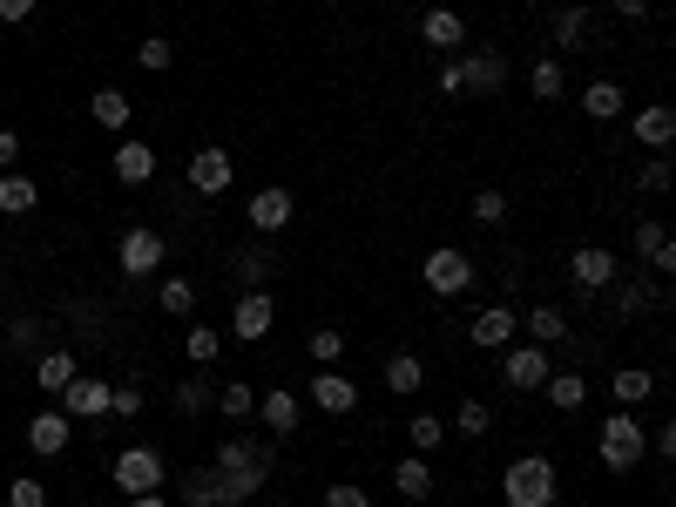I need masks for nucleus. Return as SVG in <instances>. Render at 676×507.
<instances>
[{"mask_svg":"<svg viewBox=\"0 0 676 507\" xmlns=\"http://www.w3.org/2000/svg\"><path fill=\"white\" fill-rule=\"evenodd\" d=\"M210 467L223 480V507H243V500H258L265 480L278 474V440L271 434H230V440H217Z\"/></svg>","mask_w":676,"mask_h":507,"instance_id":"f257e3e1","label":"nucleus"},{"mask_svg":"<svg viewBox=\"0 0 676 507\" xmlns=\"http://www.w3.org/2000/svg\"><path fill=\"white\" fill-rule=\"evenodd\" d=\"M561 480H555V460L548 454H521L500 467V507H555Z\"/></svg>","mask_w":676,"mask_h":507,"instance_id":"f03ea898","label":"nucleus"},{"mask_svg":"<svg viewBox=\"0 0 676 507\" xmlns=\"http://www.w3.org/2000/svg\"><path fill=\"white\" fill-rule=\"evenodd\" d=\"M596 454H603V467H609V474H636V467H643V454H649L643 419L616 406V412L603 419V434H596Z\"/></svg>","mask_w":676,"mask_h":507,"instance_id":"7ed1b4c3","label":"nucleus"},{"mask_svg":"<svg viewBox=\"0 0 676 507\" xmlns=\"http://www.w3.org/2000/svg\"><path fill=\"white\" fill-rule=\"evenodd\" d=\"M474 278H480V265L467 258V250H454V243H440V250L419 258V285H427L434 298H460V291H474Z\"/></svg>","mask_w":676,"mask_h":507,"instance_id":"20e7f679","label":"nucleus"},{"mask_svg":"<svg viewBox=\"0 0 676 507\" xmlns=\"http://www.w3.org/2000/svg\"><path fill=\"white\" fill-rule=\"evenodd\" d=\"M494 359H500V386H507V392H521V399H528V392H541V386H548V372H555L548 346H528V338L500 346Z\"/></svg>","mask_w":676,"mask_h":507,"instance_id":"39448f33","label":"nucleus"},{"mask_svg":"<svg viewBox=\"0 0 676 507\" xmlns=\"http://www.w3.org/2000/svg\"><path fill=\"white\" fill-rule=\"evenodd\" d=\"M616 271H623V258H616L609 243H581L575 258H568V278H575L581 305H588V298H603V291H616Z\"/></svg>","mask_w":676,"mask_h":507,"instance_id":"423d86ee","label":"nucleus"},{"mask_svg":"<svg viewBox=\"0 0 676 507\" xmlns=\"http://www.w3.org/2000/svg\"><path fill=\"white\" fill-rule=\"evenodd\" d=\"M109 474H116L122 500H129V494H162V480H169V460H162L156 447H122Z\"/></svg>","mask_w":676,"mask_h":507,"instance_id":"0eeeda50","label":"nucleus"},{"mask_svg":"<svg viewBox=\"0 0 676 507\" xmlns=\"http://www.w3.org/2000/svg\"><path fill=\"white\" fill-rule=\"evenodd\" d=\"M162 258H169V243H162V230H149V223L122 230V243H116L122 278H149V271H162Z\"/></svg>","mask_w":676,"mask_h":507,"instance_id":"6e6552de","label":"nucleus"},{"mask_svg":"<svg viewBox=\"0 0 676 507\" xmlns=\"http://www.w3.org/2000/svg\"><path fill=\"white\" fill-rule=\"evenodd\" d=\"M271 325H278V305H271V291H237V305H230V338H243V346H258V338H271Z\"/></svg>","mask_w":676,"mask_h":507,"instance_id":"1a4fd4ad","label":"nucleus"},{"mask_svg":"<svg viewBox=\"0 0 676 507\" xmlns=\"http://www.w3.org/2000/svg\"><path fill=\"white\" fill-rule=\"evenodd\" d=\"M190 190L197 197H223L230 183H237V162H230V149H217V142H203V149H190Z\"/></svg>","mask_w":676,"mask_h":507,"instance_id":"9d476101","label":"nucleus"},{"mask_svg":"<svg viewBox=\"0 0 676 507\" xmlns=\"http://www.w3.org/2000/svg\"><path fill=\"white\" fill-rule=\"evenodd\" d=\"M460 61V96H500L507 89V54L500 48H474V54H454Z\"/></svg>","mask_w":676,"mask_h":507,"instance_id":"9b49d317","label":"nucleus"},{"mask_svg":"<svg viewBox=\"0 0 676 507\" xmlns=\"http://www.w3.org/2000/svg\"><path fill=\"white\" fill-rule=\"evenodd\" d=\"M68 440H74V419H68L61 406H41V412L28 419V454H34V460H61Z\"/></svg>","mask_w":676,"mask_h":507,"instance_id":"f8f14e48","label":"nucleus"},{"mask_svg":"<svg viewBox=\"0 0 676 507\" xmlns=\"http://www.w3.org/2000/svg\"><path fill=\"white\" fill-rule=\"evenodd\" d=\"M243 217H250V230H258V237H271V230H285V223L298 217V197H291L285 183H265V190H250Z\"/></svg>","mask_w":676,"mask_h":507,"instance_id":"ddd939ff","label":"nucleus"},{"mask_svg":"<svg viewBox=\"0 0 676 507\" xmlns=\"http://www.w3.org/2000/svg\"><path fill=\"white\" fill-rule=\"evenodd\" d=\"M109 392H116V386H109L102 372H74V379L61 386V412H68V419H102V412H109Z\"/></svg>","mask_w":676,"mask_h":507,"instance_id":"4468645a","label":"nucleus"},{"mask_svg":"<svg viewBox=\"0 0 676 507\" xmlns=\"http://www.w3.org/2000/svg\"><path fill=\"white\" fill-rule=\"evenodd\" d=\"M548 34H555V48H561V54H588V48H603V41H596V14H588L581 0H568V8L548 21Z\"/></svg>","mask_w":676,"mask_h":507,"instance_id":"2eb2a0df","label":"nucleus"},{"mask_svg":"<svg viewBox=\"0 0 676 507\" xmlns=\"http://www.w3.org/2000/svg\"><path fill=\"white\" fill-rule=\"evenodd\" d=\"M515 338H521V311L515 305L474 311V352H500V346H515Z\"/></svg>","mask_w":676,"mask_h":507,"instance_id":"dca6fc26","label":"nucleus"},{"mask_svg":"<svg viewBox=\"0 0 676 507\" xmlns=\"http://www.w3.org/2000/svg\"><path fill=\"white\" fill-rule=\"evenodd\" d=\"M629 250L656 271V278H669L676 271V243H669V230L656 223V217H636V230H629Z\"/></svg>","mask_w":676,"mask_h":507,"instance_id":"f3484780","label":"nucleus"},{"mask_svg":"<svg viewBox=\"0 0 676 507\" xmlns=\"http://www.w3.org/2000/svg\"><path fill=\"white\" fill-rule=\"evenodd\" d=\"M298 419H305V399H298L291 386H271V392L258 399V427H265L271 440H285V434H298Z\"/></svg>","mask_w":676,"mask_h":507,"instance_id":"a211bd4d","label":"nucleus"},{"mask_svg":"<svg viewBox=\"0 0 676 507\" xmlns=\"http://www.w3.org/2000/svg\"><path fill=\"white\" fill-rule=\"evenodd\" d=\"M419 41H427V48L447 61V54H460V48H467V21H460L454 8H427V14H419Z\"/></svg>","mask_w":676,"mask_h":507,"instance_id":"6ab92c4d","label":"nucleus"},{"mask_svg":"<svg viewBox=\"0 0 676 507\" xmlns=\"http://www.w3.org/2000/svg\"><path fill=\"white\" fill-rule=\"evenodd\" d=\"M311 406L318 412H331V419H346V412H359V386L346 379V372H311Z\"/></svg>","mask_w":676,"mask_h":507,"instance_id":"aec40b11","label":"nucleus"},{"mask_svg":"<svg viewBox=\"0 0 676 507\" xmlns=\"http://www.w3.org/2000/svg\"><path fill=\"white\" fill-rule=\"evenodd\" d=\"M629 129H636V142H643L649 156H663V149L676 142V109H669V102H643Z\"/></svg>","mask_w":676,"mask_h":507,"instance_id":"412c9836","label":"nucleus"},{"mask_svg":"<svg viewBox=\"0 0 676 507\" xmlns=\"http://www.w3.org/2000/svg\"><path fill=\"white\" fill-rule=\"evenodd\" d=\"M392 487H399V500H434V487H440V474H434V460L427 454H406L399 467H392Z\"/></svg>","mask_w":676,"mask_h":507,"instance_id":"4be33fe9","label":"nucleus"},{"mask_svg":"<svg viewBox=\"0 0 676 507\" xmlns=\"http://www.w3.org/2000/svg\"><path fill=\"white\" fill-rule=\"evenodd\" d=\"M623 109H629V89H623V81H609V74H596V81L581 89V116H588V122H616Z\"/></svg>","mask_w":676,"mask_h":507,"instance_id":"5701e85b","label":"nucleus"},{"mask_svg":"<svg viewBox=\"0 0 676 507\" xmlns=\"http://www.w3.org/2000/svg\"><path fill=\"white\" fill-rule=\"evenodd\" d=\"M149 177H156V149H149V142H136V136H122V142H116V183L142 190Z\"/></svg>","mask_w":676,"mask_h":507,"instance_id":"b1692460","label":"nucleus"},{"mask_svg":"<svg viewBox=\"0 0 676 507\" xmlns=\"http://www.w3.org/2000/svg\"><path fill=\"white\" fill-rule=\"evenodd\" d=\"M521 331H528V346H561V338H568V311L561 305H535V311H521Z\"/></svg>","mask_w":676,"mask_h":507,"instance_id":"393cba45","label":"nucleus"},{"mask_svg":"<svg viewBox=\"0 0 676 507\" xmlns=\"http://www.w3.org/2000/svg\"><path fill=\"white\" fill-rule=\"evenodd\" d=\"M271 265H278L271 250L250 243V250H237V258H230V285H237V291H265V285H271Z\"/></svg>","mask_w":676,"mask_h":507,"instance_id":"a878e982","label":"nucleus"},{"mask_svg":"<svg viewBox=\"0 0 676 507\" xmlns=\"http://www.w3.org/2000/svg\"><path fill=\"white\" fill-rule=\"evenodd\" d=\"M609 392H616L623 412H636V406L656 392V372H649V366H616V372H609Z\"/></svg>","mask_w":676,"mask_h":507,"instance_id":"bb28decb","label":"nucleus"},{"mask_svg":"<svg viewBox=\"0 0 676 507\" xmlns=\"http://www.w3.org/2000/svg\"><path fill=\"white\" fill-rule=\"evenodd\" d=\"M663 305H669V291L649 285V278H636V285L616 291V318H649V311H663Z\"/></svg>","mask_w":676,"mask_h":507,"instance_id":"cd10ccee","label":"nucleus"},{"mask_svg":"<svg viewBox=\"0 0 676 507\" xmlns=\"http://www.w3.org/2000/svg\"><path fill=\"white\" fill-rule=\"evenodd\" d=\"M406 447L434 460V454L447 447V419H440V412H412V419H406Z\"/></svg>","mask_w":676,"mask_h":507,"instance_id":"c85d7f7f","label":"nucleus"},{"mask_svg":"<svg viewBox=\"0 0 676 507\" xmlns=\"http://www.w3.org/2000/svg\"><path fill=\"white\" fill-rule=\"evenodd\" d=\"M74 372H81V359H74L68 346H54V352H41V359H34V379H41V392H54V399H61V386H68Z\"/></svg>","mask_w":676,"mask_h":507,"instance_id":"c756f323","label":"nucleus"},{"mask_svg":"<svg viewBox=\"0 0 676 507\" xmlns=\"http://www.w3.org/2000/svg\"><path fill=\"white\" fill-rule=\"evenodd\" d=\"M210 406H217V386H210V366H197V372L177 386V412H183V419H203Z\"/></svg>","mask_w":676,"mask_h":507,"instance_id":"7c9ffc66","label":"nucleus"},{"mask_svg":"<svg viewBox=\"0 0 676 507\" xmlns=\"http://www.w3.org/2000/svg\"><path fill=\"white\" fill-rule=\"evenodd\" d=\"M41 203V183L34 177H14V169H8V177H0V217H28Z\"/></svg>","mask_w":676,"mask_h":507,"instance_id":"2f4dec72","label":"nucleus"},{"mask_svg":"<svg viewBox=\"0 0 676 507\" xmlns=\"http://www.w3.org/2000/svg\"><path fill=\"white\" fill-rule=\"evenodd\" d=\"M541 392H548L555 412H581V406H588V379H581V372H548Z\"/></svg>","mask_w":676,"mask_h":507,"instance_id":"473e14b6","label":"nucleus"},{"mask_svg":"<svg viewBox=\"0 0 676 507\" xmlns=\"http://www.w3.org/2000/svg\"><path fill=\"white\" fill-rule=\"evenodd\" d=\"M386 386H392L399 399H412L419 386H427V366H419V352H392V359H386Z\"/></svg>","mask_w":676,"mask_h":507,"instance_id":"72a5a7b5","label":"nucleus"},{"mask_svg":"<svg viewBox=\"0 0 676 507\" xmlns=\"http://www.w3.org/2000/svg\"><path fill=\"white\" fill-rule=\"evenodd\" d=\"M528 96H535V102H561V96H568V74H561V61H555V54L528 68Z\"/></svg>","mask_w":676,"mask_h":507,"instance_id":"f704fd0d","label":"nucleus"},{"mask_svg":"<svg viewBox=\"0 0 676 507\" xmlns=\"http://www.w3.org/2000/svg\"><path fill=\"white\" fill-rule=\"evenodd\" d=\"M177 494H183V507H223V480H217V467H210V474H203V467L183 474Z\"/></svg>","mask_w":676,"mask_h":507,"instance_id":"c9c22d12","label":"nucleus"},{"mask_svg":"<svg viewBox=\"0 0 676 507\" xmlns=\"http://www.w3.org/2000/svg\"><path fill=\"white\" fill-rule=\"evenodd\" d=\"M156 311H169V318H197V285H190V278H162Z\"/></svg>","mask_w":676,"mask_h":507,"instance_id":"e433bc0d","label":"nucleus"},{"mask_svg":"<svg viewBox=\"0 0 676 507\" xmlns=\"http://www.w3.org/2000/svg\"><path fill=\"white\" fill-rule=\"evenodd\" d=\"M183 352H190V366H217V352H223V331L197 318V325L183 331Z\"/></svg>","mask_w":676,"mask_h":507,"instance_id":"4c0bfd02","label":"nucleus"},{"mask_svg":"<svg viewBox=\"0 0 676 507\" xmlns=\"http://www.w3.org/2000/svg\"><path fill=\"white\" fill-rule=\"evenodd\" d=\"M89 109H96V129H116V136L129 129V96H122V89H96Z\"/></svg>","mask_w":676,"mask_h":507,"instance_id":"58836bf2","label":"nucleus"},{"mask_svg":"<svg viewBox=\"0 0 676 507\" xmlns=\"http://www.w3.org/2000/svg\"><path fill=\"white\" fill-rule=\"evenodd\" d=\"M494 427V406L487 399H460V412H454V434H467V440H480Z\"/></svg>","mask_w":676,"mask_h":507,"instance_id":"ea45409f","label":"nucleus"},{"mask_svg":"<svg viewBox=\"0 0 676 507\" xmlns=\"http://www.w3.org/2000/svg\"><path fill=\"white\" fill-rule=\"evenodd\" d=\"M217 412L223 419H250V412H258V392H250V386H217Z\"/></svg>","mask_w":676,"mask_h":507,"instance_id":"a19ab883","label":"nucleus"},{"mask_svg":"<svg viewBox=\"0 0 676 507\" xmlns=\"http://www.w3.org/2000/svg\"><path fill=\"white\" fill-rule=\"evenodd\" d=\"M169 61H177V48H169V41H156V34L136 41V68H142V74H169Z\"/></svg>","mask_w":676,"mask_h":507,"instance_id":"79ce46f5","label":"nucleus"},{"mask_svg":"<svg viewBox=\"0 0 676 507\" xmlns=\"http://www.w3.org/2000/svg\"><path fill=\"white\" fill-rule=\"evenodd\" d=\"M8 507H48V480L14 474V480H8Z\"/></svg>","mask_w":676,"mask_h":507,"instance_id":"37998d69","label":"nucleus"},{"mask_svg":"<svg viewBox=\"0 0 676 507\" xmlns=\"http://www.w3.org/2000/svg\"><path fill=\"white\" fill-rule=\"evenodd\" d=\"M305 352H311V359H318V366H331V359H338V352H346V331H331V325H318V331H311V338H305Z\"/></svg>","mask_w":676,"mask_h":507,"instance_id":"c03bdc74","label":"nucleus"},{"mask_svg":"<svg viewBox=\"0 0 676 507\" xmlns=\"http://www.w3.org/2000/svg\"><path fill=\"white\" fill-rule=\"evenodd\" d=\"M636 190H643V197H663V190H669V156H649V162L636 169Z\"/></svg>","mask_w":676,"mask_h":507,"instance_id":"a18cd8bd","label":"nucleus"},{"mask_svg":"<svg viewBox=\"0 0 676 507\" xmlns=\"http://www.w3.org/2000/svg\"><path fill=\"white\" fill-rule=\"evenodd\" d=\"M325 507H372V494H366L359 480H331V487H325Z\"/></svg>","mask_w":676,"mask_h":507,"instance_id":"49530a36","label":"nucleus"},{"mask_svg":"<svg viewBox=\"0 0 676 507\" xmlns=\"http://www.w3.org/2000/svg\"><path fill=\"white\" fill-rule=\"evenodd\" d=\"M474 223H507V197L500 190H474Z\"/></svg>","mask_w":676,"mask_h":507,"instance_id":"de8ad7c7","label":"nucleus"},{"mask_svg":"<svg viewBox=\"0 0 676 507\" xmlns=\"http://www.w3.org/2000/svg\"><path fill=\"white\" fill-rule=\"evenodd\" d=\"M109 412L116 419H142V386H116L109 392Z\"/></svg>","mask_w":676,"mask_h":507,"instance_id":"09e8293b","label":"nucleus"},{"mask_svg":"<svg viewBox=\"0 0 676 507\" xmlns=\"http://www.w3.org/2000/svg\"><path fill=\"white\" fill-rule=\"evenodd\" d=\"M8 346H21V352L41 346V318H14V325H8Z\"/></svg>","mask_w":676,"mask_h":507,"instance_id":"8fccbe9b","label":"nucleus"},{"mask_svg":"<svg viewBox=\"0 0 676 507\" xmlns=\"http://www.w3.org/2000/svg\"><path fill=\"white\" fill-rule=\"evenodd\" d=\"M34 8H41V0H0V21H8V28H21Z\"/></svg>","mask_w":676,"mask_h":507,"instance_id":"3c124183","label":"nucleus"},{"mask_svg":"<svg viewBox=\"0 0 676 507\" xmlns=\"http://www.w3.org/2000/svg\"><path fill=\"white\" fill-rule=\"evenodd\" d=\"M14 162H21V136H14V129H0V177H8Z\"/></svg>","mask_w":676,"mask_h":507,"instance_id":"603ef678","label":"nucleus"},{"mask_svg":"<svg viewBox=\"0 0 676 507\" xmlns=\"http://www.w3.org/2000/svg\"><path fill=\"white\" fill-rule=\"evenodd\" d=\"M649 454L669 460V454H676V427H656V434H649Z\"/></svg>","mask_w":676,"mask_h":507,"instance_id":"864d4df0","label":"nucleus"},{"mask_svg":"<svg viewBox=\"0 0 676 507\" xmlns=\"http://www.w3.org/2000/svg\"><path fill=\"white\" fill-rule=\"evenodd\" d=\"M609 14H616V21H643V14H649V0H609Z\"/></svg>","mask_w":676,"mask_h":507,"instance_id":"5fc2aeb1","label":"nucleus"},{"mask_svg":"<svg viewBox=\"0 0 676 507\" xmlns=\"http://www.w3.org/2000/svg\"><path fill=\"white\" fill-rule=\"evenodd\" d=\"M440 96H460V61H454V54L440 61Z\"/></svg>","mask_w":676,"mask_h":507,"instance_id":"6e6d98bb","label":"nucleus"},{"mask_svg":"<svg viewBox=\"0 0 676 507\" xmlns=\"http://www.w3.org/2000/svg\"><path fill=\"white\" fill-rule=\"evenodd\" d=\"M129 507H169L162 494H129Z\"/></svg>","mask_w":676,"mask_h":507,"instance_id":"4d7b16f0","label":"nucleus"},{"mask_svg":"<svg viewBox=\"0 0 676 507\" xmlns=\"http://www.w3.org/2000/svg\"><path fill=\"white\" fill-rule=\"evenodd\" d=\"M581 8H609V0H581Z\"/></svg>","mask_w":676,"mask_h":507,"instance_id":"13d9d810","label":"nucleus"},{"mask_svg":"<svg viewBox=\"0 0 676 507\" xmlns=\"http://www.w3.org/2000/svg\"><path fill=\"white\" fill-rule=\"evenodd\" d=\"M0 305H8V285H0Z\"/></svg>","mask_w":676,"mask_h":507,"instance_id":"bf43d9fd","label":"nucleus"},{"mask_svg":"<svg viewBox=\"0 0 676 507\" xmlns=\"http://www.w3.org/2000/svg\"><path fill=\"white\" fill-rule=\"evenodd\" d=\"M318 8H338V0H318Z\"/></svg>","mask_w":676,"mask_h":507,"instance_id":"052dcab7","label":"nucleus"},{"mask_svg":"<svg viewBox=\"0 0 676 507\" xmlns=\"http://www.w3.org/2000/svg\"><path fill=\"white\" fill-rule=\"evenodd\" d=\"M419 507H440V500H419Z\"/></svg>","mask_w":676,"mask_h":507,"instance_id":"680f3d73","label":"nucleus"}]
</instances>
